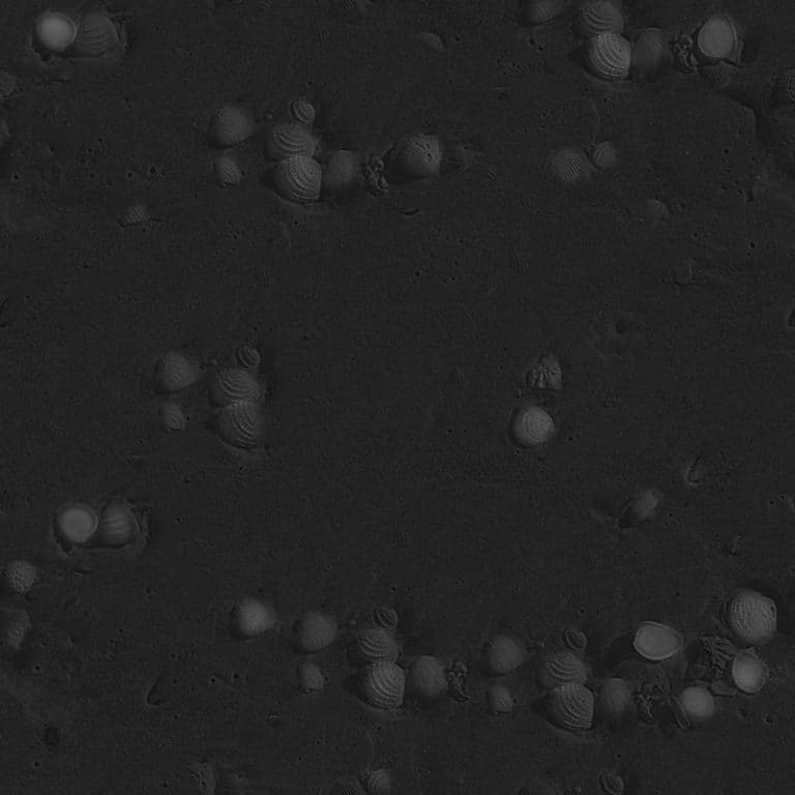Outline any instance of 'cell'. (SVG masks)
<instances>
[{
  "label": "cell",
  "instance_id": "5bb4252c",
  "mask_svg": "<svg viewBox=\"0 0 795 795\" xmlns=\"http://www.w3.org/2000/svg\"><path fill=\"white\" fill-rule=\"evenodd\" d=\"M100 520L93 509L85 505H71L57 518L62 535L71 543L82 545L90 542L99 532Z\"/></svg>",
  "mask_w": 795,
  "mask_h": 795
},
{
  "label": "cell",
  "instance_id": "4316f807",
  "mask_svg": "<svg viewBox=\"0 0 795 795\" xmlns=\"http://www.w3.org/2000/svg\"><path fill=\"white\" fill-rule=\"evenodd\" d=\"M665 48V41L657 32L645 33L637 43L636 60L642 67H650L660 60Z\"/></svg>",
  "mask_w": 795,
  "mask_h": 795
},
{
  "label": "cell",
  "instance_id": "cb8c5ba5",
  "mask_svg": "<svg viewBox=\"0 0 795 795\" xmlns=\"http://www.w3.org/2000/svg\"><path fill=\"white\" fill-rule=\"evenodd\" d=\"M585 23L600 33H615L623 26V15L614 4L607 2L587 3L582 7Z\"/></svg>",
  "mask_w": 795,
  "mask_h": 795
},
{
  "label": "cell",
  "instance_id": "603a6c76",
  "mask_svg": "<svg viewBox=\"0 0 795 795\" xmlns=\"http://www.w3.org/2000/svg\"><path fill=\"white\" fill-rule=\"evenodd\" d=\"M237 620L239 629L249 637L268 633L276 624V616L271 607L256 599L242 602Z\"/></svg>",
  "mask_w": 795,
  "mask_h": 795
},
{
  "label": "cell",
  "instance_id": "4dcf8cb0",
  "mask_svg": "<svg viewBox=\"0 0 795 795\" xmlns=\"http://www.w3.org/2000/svg\"><path fill=\"white\" fill-rule=\"evenodd\" d=\"M489 704L492 710L499 714H508L513 711L515 700L512 693L503 685H495L489 691Z\"/></svg>",
  "mask_w": 795,
  "mask_h": 795
},
{
  "label": "cell",
  "instance_id": "ac0fdd59",
  "mask_svg": "<svg viewBox=\"0 0 795 795\" xmlns=\"http://www.w3.org/2000/svg\"><path fill=\"white\" fill-rule=\"evenodd\" d=\"M198 377L196 364L184 353L172 352L157 366V378L167 391L178 392L194 384Z\"/></svg>",
  "mask_w": 795,
  "mask_h": 795
},
{
  "label": "cell",
  "instance_id": "836d02e7",
  "mask_svg": "<svg viewBox=\"0 0 795 795\" xmlns=\"http://www.w3.org/2000/svg\"><path fill=\"white\" fill-rule=\"evenodd\" d=\"M290 112L293 116L294 122L310 128L315 121L316 112L311 103L305 100H296L292 102Z\"/></svg>",
  "mask_w": 795,
  "mask_h": 795
},
{
  "label": "cell",
  "instance_id": "4fadbf2b",
  "mask_svg": "<svg viewBox=\"0 0 795 795\" xmlns=\"http://www.w3.org/2000/svg\"><path fill=\"white\" fill-rule=\"evenodd\" d=\"M221 426L233 439L250 441L257 438L261 428V415L256 402L227 405L221 414Z\"/></svg>",
  "mask_w": 795,
  "mask_h": 795
},
{
  "label": "cell",
  "instance_id": "83f0119b",
  "mask_svg": "<svg viewBox=\"0 0 795 795\" xmlns=\"http://www.w3.org/2000/svg\"><path fill=\"white\" fill-rule=\"evenodd\" d=\"M41 35L47 44L58 48L68 45L74 34L72 25L67 19L51 16L44 21Z\"/></svg>",
  "mask_w": 795,
  "mask_h": 795
},
{
  "label": "cell",
  "instance_id": "2e32d148",
  "mask_svg": "<svg viewBox=\"0 0 795 795\" xmlns=\"http://www.w3.org/2000/svg\"><path fill=\"white\" fill-rule=\"evenodd\" d=\"M360 654L368 662L397 661L400 644L393 630L387 627L374 626L365 629L357 638Z\"/></svg>",
  "mask_w": 795,
  "mask_h": 795
},
{
  "label": "cell",
  "instance_id": "6da1fadb",
  "mask_svg": "<svg viewBox=\"0 0 795 795\" xmlns=\"http://www.w3.org/2000/svg\"><path fill=\"white\" fill-rule=\"evenodd\" d=\"M274 184L284 199L297 204L318 201L323 188L322 166L313 157H292L277 163Z\"/></svg>",
  "mask_w": 795,
  "mask_h": 795
},
{
  "label": "cell",
  "instance_id": "30bf717a",
  "mask_svg": "<svg viewBox=\"0 0 795 795\" xmlns=\"http://www.w3.org/2000/svg\"><path fill=\"white\" fill-rule=\"evenodd\" d=\"M634 646L644 658L661 661L673 657L682 649V636L659 623H646L636 633Z\"/></svg>",
  "mask_w": 795,
  "mask_h": 795
},
{
  "label": "cell",
  "instance_id": "3957f363",
  "mask_svg": "<svg viewBox=\"0 0 795 795\" xmlns=\"http://www.w3.org/2000/svg\"><path fill=\"white\" fill-rule=\"evenodd\" d=\"M730 612L733 628L750 642H767L777 629V606L759 593L740 595L733 601Z\"/></svg>",
  "mask_w": 795,
  "mask_h": 795
},
{
  "label": "cell",
  "instance_id": "d6986e66",
  "mask_svg": "<svg viewBox=\"0 0 795 795\" xmlns=\"http://www.w3.org/2000/svg\"><path fill=\"white\" fill-rule=\"evenodd\" d=\"M735 32L731 23L722 17H715L706 22L698 35V47L701 52L712 58H726L735 47Z\"/></svg>",
  "mask_w": 795,
  "mask_h": 795
},
{
  "label": "cell",
  "instance_id": "277c9868",
  "mask_svg": "<svg viewBox=\"0 0 795 795\" xmlns=\"http://www.w3.org/2000/svg\"><path fill=\"white\" fill-rule=\"evenodd\" d=\"M595 706V695L584 684L556 687L547 698L549 718L570 730L590 728L595 716Z\"/></svg>",
  "mask_w": 795,
  "mask_h": 795
},
{
  "label": "cell",
  "instance_id": "ba28073f",
  "mask_svg": "<svg viewBox=\"0 0 795 795\" xmlns=\"http://www.w3.org/2000/svg\"><path fill=\"white\" fill-rule=\"evenodd\" d=\"M216 401L227 406L241 402H258L262 388L255 375L245 369L229 368L221 371L214 382Z\"/></svg>",
  "mask_w": 795,
  "mask_h": 795
},
{
  "label": "cell",
  "instance_id": "ffe728a7",
  "mask_svg": "<svg viewBox=\"0 0 795 795\" xmlns=\"http://www.w3.org/2000/svg\"><path fill=\"white\" fill-rule=\"evenodd\" d=\"M525 660L522 645L513 637L500 635L489 643L485 662L495 675H506L516 671Z\"/></svg>",
  "mask_w": 795,
  "mask_h": 795
},
{
  "label": "cell",
  "instance_id": "f546056e",
  "mask_svg": "<svg viewBox=\"0 0 795 795\" xmlns=\"http://www.w3.org/2000/svg\"><path fill=\"white\" fill-rule=\"evenodd\" d=\"M35 578L34 568L25 562H17L9 570V579L19 591L28 590L34 584Z\"/></svg>",
  "mask_w": 795,
  "mask_h": 795
},
{
  "label": "cell",
  "instance_id": "1f68e13d",
  "mask_svg": "<svg viewBox=\"0 0 795 795\" xmlns=\"http://www.w3.org/2000/svg\"><path fill=\"white\" fill-rule=\"evenodd\" d=\"M524 419L526 432L532 431V435L536 438L542 439L551 432L552 422L545 412L529 411Z\"/></svg>",
  "mask_w": 795,
  "mask_h": 795
},
{
  "label": "cell",
  "instance_id": "7402d4cb",
  "mask_svg": "<svg viewBox=\"0 0 795 795\" xmlns=\"http://www.w3.org/2000/svg\"><path fill=\"white\" fill-rule=\"evenodd\" d=\"M768 675L767 666L752 651L741 653L733 662V680L736 686L747 693L760 691L767 683Z\"/></svg>",
  "mask_w": 795,
  "mask_h": 795
},
{
  "label": "cell",
  "instance_id": "9c48e42d",
  "mask_svg": "<svg viewBox=\"0 0 795 795\" xmlns=\"http://www.w3.org/2000/svg\"><path fill=\"white\" fill-rule=\"evenodd\" d=\"M587 677V665L572 652L549 654L538 670L539 682L550 690L569 684H584Z\"/></svg>",
  "mask_w": 795,
  "mask_h": 795
},
{
  "label": "cell",
  "instance_id": "8fae6325",
  "mask_svg": "<svg viewBox=\"0 0 795 795\" xmlns=\"http://www.w3.org/2000/svg\"><path fill=\"white\" fill-rule=\"evenodd\" d=\"M409 683L419 696L436 698L449 689L448 674L443 663L433 656H423L412 665Z\"/></svg>",
  "mask_w": 795,
  "mask_h": 795
},
{
  "label": "cell",
  "instance_id": "44dd1931",
  "mask_svg": "<svg viewBox=\"0 0 795 795\" xmlns=\"http://www.w3.org/2000/svg\"><path fill=\"white\" fill-rule=\"evenodd\" d=\"M321 166L323 186L333 191L350 188L356 183L360 171L357 156L348 150L334 152Z\"/></svg>",
  "mask_w": 795,
  "mask_h": 795
},
{
  "label": "cell",
  "instance_id": "484cf974",
  "mask_svg": "<svg viewBox=\"0 0 795 795\" xmlns=\"http://www.w3.org/2000/svg\"><path fill=\"white\" fill-rule=\"evenodd\" d=\"M683 708L694 718L705 719L715 712V699L704 688L691 687L684 691L681 697Z\"/></svg>",
  "mask_w": 795,
  "mask_h": 795
},
{
  "label": "cell",
  "instance_id": "5b68a950",
  "mask_svg": "<svg viewBox=\"0 0 795 795\" xmlns=\"http://www.w3.org/2000/svg\"><path fill=\"white\" fill-rule=\"evenodd\" d=\"M444 161V149L439 140L429 134L408 138L400 147L395 166L410 179H424L436 174Z\"/></svg>",
  "mask_w": 795,
  "mask_h": 795
},
{
  "label": "cell",
  "instance_id": "8992f818",
  "mask_svg": "<svg viewBox=\"0 0 795 795\" xmlns=\"http://www.w3.org/2000/svg\"><path fill=\"white\" fill-rule=\"evenodd\" d=\"M318 151V140L310 128L296 122L275 125L265 139V152L277 163L298 156L315 158Z\"/></svg>",
  "mask_w": 795,
  "mask_h": 795
},
{
  "label": "cell",
  "instance_id": "d6a6232c",
  "mask_svg": "<svg viewBox=\"0 0 795 795\" xmlns=\"http://www.w3.org/2000/svg\"><path fill=\"white\" fill-rule=\"evenodd\" d=\"M562 9V3H533L527 8L526 18L530 23L539 24L553 18Z\"/></svg>",
  "mask_w": 795,
  "mask_h": 795
},
{
  "label": "cell",
  "instance_id": "f1b7e54d",
  "mask_svg": "<svg viewBox=\"0 0 795 795\" xmlns=\"http://www.w3.org/2000/svg\"><path fill=\"white\" fill-rule=\"evenodd\" d=\"M299 682L302 690L307 694L317 693L325 687V677H323L321 670L312 663L301 667Z\"/></svg>",
  "mask_w": 795,
  "mask_h": 795
},
{
  "label": "cell",
  "instance_id": "d590c367",
  "mask_svg": "<svg viewBox=\"0 0 795 795\" xmlns=\"http://www.w3.org/2000/svg\"><path fill=\"white\" fill-rule=\"evenodd\" d=\"M366 785L371 793H385L390 791L392 781L387 772L377 770L368 775Z\"/></svg>",
  "mask_w": 795,
  "mask_h": 795
},
{
  "label": "cell",
  "instance_id": "e0dca14e",
  "mask_svg": "<svg viewBox=\"0 0 795 795\" xmlns=\"http://www.w3.org/2000/svg\"><path fill=\"white\" fill-rule=\"evenodd\" d=\"M102 538L112 545H124L137 535L138 522L131 509L123 504L108 506L99 524Z\"/></svg>",
  "mask_w": 795,
  "mask_h": 795
},
{
  "label": "cell",
  "instance_id": "52a82bcc",
  "mask_svg": "<svg viewBox=\"0 0 795 795\" xmlns=\"http://www.w3.org/2000/svg\"><path fill=\"white\" fill-rule=\"evenodd\" d=\"M588 55L595 70L610 78L627 76L633 61L630 44L617 33L597 34L591 42Z\"/></svg>",
  "mask_w": 795,
  "mask_h": 795
},
{
  "label": "cell",
  "instance_id": "8d00e7d4",
  "mask_svg": "<svg viewBox=\"0 0 795 795\" xmlns=\"http://www.w3.org/2000/svg\"><path fill=\"white\" fill-rule=\"evenodd\" d=\"M164 423L171 429L178 430L185 424L183 411L175 405H167L163 412Z\"/></svg>",
  "mask_w": 795,
  "mask_h": 795
},
{
  "label": "cell",
  "instance_id": "9a60e30c",
  "mask_svg": "<svg viewBox=\"0 0 795 795\" xmlns=\"http://www.w3.org/2000/svg\"><path fill=\"white\" fill-rule=\"evenodd\" d=\"M213 127L218 142L233 146L243 143L253 134L254 121L244 108L226 106L217 113Z\"/></svg>",
  "mask_w": 795,
  "mask_h": 795
},
{
  "label": "cell",
  "instance_id": "d4e9b609",
  "mask_svg": "<svg viewBox=\"0 0 795 795\" xmlns=\"http://www.w3.org/2000/svg\"><path fill=\"white\" fill-rule=\"evenodd\" d=\"M602 708L611 716H621L632 703V692L626 682L611 679L604 683L600 693Z\"/></svg>",
  "mask_w": 795,
  "mask_h": 795
},
{
  "label": "cell",
  "instance_id": "7c38bea8",
  "mask_svg": "<svg viewBox=\"0 0 795 795\" xmlns=\"http://www.w3.org/2000/svg\"><path fill=\"white\" fill-rule=\"evenodd\" d=\"M338 631V624L333 616L325 612H312L300 623L297 638L301 649L315 653L333 644Z\"/></svg>",
  "mask_w": 795,
  "mask_h": 795
},
{
  "label": "cell",
  "instance_id": "e575fe53",
  "mask_svg": "<svg viewBox=\"0 0 795 795\" xmlns=\"http://www.w3.org/2000/svg\"><path fill=\"white\" fill-rule=\"evenodd\" d=\"M219 175L227 185L238 184L242 179V170L239 165L228 157H223L218 165Z\"/></svg>",
  "mask_w": 795,
  "mask_h": 795
},
{
  "label": "cell",
  "instance_id": "7a4b0ae2",
  "mask_svg": "<svg viewBox=\"0 0 795 795\" xmlns=\"http://www.w3.org/2000/svg\"><path fill=\"white\" fill-rule=\"evenodd\" d=\"M407 676L397 661L368 664L360 680L364 701L380 711L401 708L406 692Z\"/></svg>",
  "mask_w": 795,
  "mask_h": 795
}]
</instances>
